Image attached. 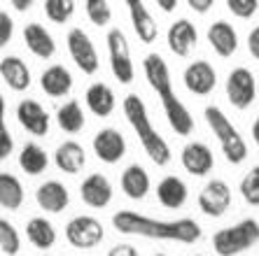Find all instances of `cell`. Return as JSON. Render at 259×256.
<instances>
[{"label":"cell","instance_id":"ac0fdd59","mask_svg":"<svg viewBox=\"0 0 259 256\" xmlns=\"http://www.w3.org/2000/svg\"><path fill=\"white\" fill-rule=\"evenodd\" d=\"M35 202L40 205V210L52 212V215H61L63 210L70 205V193L61 182L56 179H47L35 189Z\"/></svg>","mask_w":259,"mask_h":256},{"label":"cell","instance_id":"836d02e7","mask_svg":"<svg viewBox=\"0 0 259 256\" xmlns=\"http://www.w3.org/2000/svg\"><path fill=\"white\" fill-rule=\"evenodd\" d=\"M84 12L91 24L98 26V28H103V26H108L112 21V7H110L108 0H87Z\"/></svg>","mask_w":259,"mask_h":256},{"label":"cell","instance_id":"ba28073f","mask_svg":"<svg viewBox=\"0 0 259 256\" xmlns=\"http://www.w3.org/2000/svg\"><path fill=\"white\" fill-rule=\"evenodd\" d=\"M143 72H145V79L150 82L152 91L159 95V100L161 105L166 103L175 100L178 93L173 91V79H170V70H168V63L163 61L161 54L157 52H152L143 59Z\"/></svg>","mask_w":259,"mask_h":256},{"label":"cell","instance_id":"d6986e66","mask_svg":"<svg viewBox=\"0 0 259 256\" xmlns=\"http://www.w3.org/2000/svg\"><path fill=\"white\" fill-rule=\"evenodd\" d=\"M24 42H26V47H28L30 54L37 56V59L47 61L56 54V42H54V37H52V33H49L42 24H37V21L24 26Z\"/></svg>","mask_w":259,"mask_h":256},{"label":"cell","instance_id":"6da1fadb","mask_svg":"<svg viewBox=\"0 0 259 256\" xmlns=\"http://www.w3.org/2000/svg\"><path fill=\"white\" fill-rule=\"evenodd\" d=\"M112 226L124 235H140V238L150 240H173V242L192 244L201 240L203 231H201L199 221L189 219H173V221H161L152 219L147 215L133 212V210H119L112 215Z\"/></svg>","mask_w":259,"mask_h":256},{"label":"cell","instance_id":"9c48e42d","mask_svg":"<svg viewBox=\"0 0 259 256\" xmlns=\"http://www.w3.org/2000/svg\"><path fill=\"white\" fill-rule=\"evenodd\" d=\"M224 91H227V98L234 105L236 110H247L257 100V82H254V75L247 68H234V70L227 75V82H224Z\"/></svg>","mask_w":259,"mask_h":256},{"label":"cell","instance_id":"74e56055","mask_svg":"<svg viewBox=\"0 0 259 256\" xmlns=\"http://www.w3.org/2000/svg\"><path fill=\"white\" fill-rule=\"evenodd\" d=\"M247 52L254 61H259V26H254L250 30V35H247Z\"/></svg>","mask_w":259,"mask_h":256},{"label":"cell","instance_id":"cb8c5ba5","mask_svg":"<svg viewBox=\"0 0 259 256\" xmlns=\"http://www.w3.org/2000/svg\"><path fill=\"white\" fill-rule=\"evenodd\" d=\"M157 198L166 210H180L185 208V202L189 198V189L185 184V179L168 175L157 184Z\"/></svg>","mask_w":259,"mask_h":256},{"label":"cell","instance_id":"e575fe53","mask_svg":"<svg viewBox=\"0 0 259 256\" xmlns=\"http://www.w3.org/2000/svg\"><path fill=\"white\" fill-rule=\"evenodd\" d=\"M5 95L0 93V161H5V159H10L14 151V137L12 133H10V128H7L5 124Z\"/></svg>","mask_w":259,"mask_h":256},{"label":"cell","instance_id":"7bdbcfd3","mask_svg":"<svg viewBox=\"0 0 259 256\" xmlns=\"http://www.w3.org/2000/svg\"><path fill=\"white\" fill-rule=\"evenodd\" d=\"M252 140H254V144L259 147V117L254 119V124H252Z\"/></svg>","mask_w":259,"mask_h":256},{"label":"cell","instance_id":"b9f144b4","mask_svg":"<svg viewBox=\"0 0 259 256\" xmlns=\"http://www.w3.org/2000/svg\"><path fill=\"white\" fill-rule=\"evenodd\" d=\"M157 7H161L166 14H170L178 7V0H157Z\"/></svg>","mask_w":259,"mask_h":256},{"label":"cell","instance_id":"4316f807","mask_svg":"<svg viewBox=\"0 0 259 256\" xmlns=\"http://www.w3.org/2000/svg\"><path fill=\"white\" fill-rule=\"evenodd\" d=\"M26 238L37 249H52L56 244V228L45 217H33L26 224Z\"/></svg>","mask_w":259,"mask_h":256},{"label":"cell","instance_id":"44dd1931","mask_svg":"<svg viewBox=\"0 0 259 256\" xmlns=\"http://www.w3.org/2000/svg\"><path fill=\"white\" fill-rule=\"evenodd\" d=\"M126 7H128V17H131V26L136 30L140 42L145 44H152L157 40L159 35V28H157V21L152 19V14L147 12L143 0H126Z\"/></svg>","mask_w":259,"mask_h":256},{"label":"cell","instance_id":"9a60e30c","mask_svg":"<svg viewBox=\"0 0 259 256\" xmlns=\"http://www.w3.org/2000/svg\"><path fill=\"white\" fill-rule=\"evenodd\" d=\"M17 119H19V124H21V128L28 131L30 135L45 137L49 133V114L37 100L26 98V100L19 103L17 105Z\"/></svg>","mask_w":259,"mask_h":256},{"label":"cell","instance_id":"d4e9b609","mask_svg":"<svg viewBox=\"0 0 259 256\" xmlns=\"http://www.w3.org/2000/svg\"><path fill=\"white\" fill-rule=\"evenodd\" d=\"M40 89L49 95V98H63L72 91V75L66 66H49L47 70L40 75Z\"/></svg>","mask_w":259,"mask_h":256},{"label":"cell","instance_id":"603a6c76","mask_svg":"<svg viewBox=\"0 0 259 256\" xmlns=\"http://www.w3.org/2000/svg\"><path fill=\"white\" fill-rule=\"evenodd\" d=\"M84 100H87L89 112L94 114V117H101V119L110 117V114L115 112V108H117L115 91L110 89L108 84H103V82L91 84L89 89H87V93H84Z\"/></svg>","mask_w":259,"mask_h":256},{"label":"cell","instance_id":"ab89813d","mask_svg":"<svg viewBox=\"0 0 259 256\" xmlns=\"http://www.w3.org/2000/svg\"><path fill=\"white\" fill-rule=\"evenodd\" d=\"M187 7L199 14H205L212 7V0H187Z\"/></svg>","mask_w":259,"mask_h":256},{"label":"cell","instance_id":"e0dca14e","mask_svg":"<svg viewBox=\"0 0 259 256\" xmlns=\"http://www.w3.org/2000/svg\"><path fill=\"white\" fill-rule=\"evenodd\" d=\"M208 44L212 47L220 59H229V56L236 54V49H238V33L236 28L229 24V21H224V19H217L215 24L208 26Z\"/></svg>","mask_w":259,"mask_h":256},{"label":"cell","instance_id":"4fadbf2b","mask_svg":"<svg viewBox=\"0 0 259 256\" xmlns=\"http://www.w3.org/2000/svg\"><path fill=\"white\" fill-rule=\"evenodd\" d=\"M182 82H185V89L189 93L208 95L217 86V72L212 68V63H208V61H194L182 72Z\"/></svg>","mask_w":259,"mask_h":256},{"label":"cell","instance_id":"7c38bea8","mask_svg":"<svg viewBox=\"0 0 259 256\" xmlns=\"http://www.w3.org/2000/svg\"><path fill=\"white\" fill-rule=\"evenodd\" d=\"M166 44L175 56L187 59L199 44V30L189 19H175L166 30Z\"/></svg>","mask_w":259,"mask_h":256},{"label":"cell","instance_id":"8fae6325","mask_svg":"<svg viewBox=\"0 0 259 256\" xmlns=\"http://www.w3.org/2000/svg\"><path fill=\"white\" fill-rule=\"evenodd\" d=\"M199 208L203 215L212 217H222L227 210L231 208V189L224 179H210L208 184L201 189L199 193Z\"/></svg>","mask_w":259,"mask_h":256},{"label":"cell","instance_id":"2e32d148","mask_svg":"<svg viewBox=\"0 0 259 256\" xmlns=\"http://www.w3.org/2000/svg\"><path fill=\"white\" fill-rule=\"evenodd\" d=\"M79 198L84 205L94 210H103L108 208L110 200H112V184L110 179L101 173H94L79 184Z\"/></svg>","mask_w":259,"mask_h":256},{"label":"cell","instance_id":"f546056e","mask_svg":"<svg viewBox=\"0 0 259 256\" xmlns=\"http://www.w3.org/2000/svg\"><path fill=\"white\" fill-rule=\"evenodd\" d=\"M84 121H87L84 112H82V105L77 100H68L56 110V124H59V128L63 133L75 135V133H79L84 128Z\"/></svg>","mask_w":259,"mask_h":256},{"label":"cell","instance_id":"8d00e7d4","mask_svg":"<svg viewBox=\"0 0 259 256\" xmlns=\"http://www.w3.org/2000/svg\"><path fill=\"white\" fill-rule=\"evenodd\" d=\"M12 35H14V21H12V17L0 10V49L10 44Z\"/></svg>","mask_w":259,"mask_h":256},{"label":"cell","instance_id":"7402d4cb","mask_svg":"<svg viewBox=\"0 0 259 256\" xmlns=\"http://www.w3.org/2000/svg\"><path fill=\"white\" fill-rule=\"evenodd\" d=\"M0 77L12 91H26L30 89V70L21 56H5L0 59Z\"/></svg>","mask_w":259,"mask_h":256},{"label":"cell","instance_id":"f1b7e54d","mask_svg":"<svg viewBox=\"0 0 259 256\" xmlns=\"http://www.w3.org/2000/svg\"><path fill=\"white\" fill-rule=\"evenodd\" d=\"M24 184L12 173H0V208L19 210L24 205Z\"/></svg>","mask_w":259,"mask_h":256},{"label":"cell","instance_id":"3957f363","mask_svg":"<svg viewBox=\"0 0 259 256\" xmlns=\"http://www.w3.org/2000/svg\"><path fill=\"white\" fill-rule=\"evenodd\" d=\"M203 119L208 124V128L212 131V135L217 137L220 149H222L224 159L231 163V166H241L247 159V144L243 140L241 131L231 124V119L217 105H208L203 110Z\"/></svg>","mask_w":259,"mask_h":256},{"label":"cell","instance_id":"8992f818","mask_svg":"<svg viewBox=\"0 0 259 256\" xmlns=\"http://www.w3.org/2000/svg\"><path fill=\"white\" fill-rule=\"evenodd\" d=\"M105 238V228L103 224L91 215L72 217L66 224V240L75 249H94Z\"/></svg>","mask_w":259,"mask_h":256},{"label":"cell","instance_id":"52a82bcc","mask_svg":"<svg viewBox=\"0 0 259 256\" xmlns=\"http://www.w3.org/2000/svg\"><path fill=\"white\" fill-rule=\"evenodd\" d=\"M68 54H70L72 63L84 72V75H96L101 68V59L94 47V40L87 35V30L82 28H70L66 35Z\"/></svg>","mask_w":259,"mask_h":256},{"label":"cell","instance_id":"ffe728a7","mask_svg":"<svg viewBox=\"0 0 259 256\" xmlns=\"http://www.w3.org/2000/svg\"><path fill=\"white\" fill-rule=\"evenodd\" d=\"M54 163L59 168L61 173L66 175H77L84 170L87 166V151L84 147L75 140H66V142H61L54 151Z\"/></svg>","mask_w":259,"mask_h":256},{"label":"cell","instance_id":"5bb4252c","mask_svg":"<svg viewBox=\"0 0 259 256\" xmlns=\"http://www.w3.org/2000/svg\"><path fill=\"white\" fill-rule=\"evenodd\" d=\"M180 163L189 175H194V177H205V175H210L212 168H215L212 151L205 142H187L185 144L180 151Z\"/></svg>","mask_w":259,"mask_h":256},{"label":"cell","instance_id":"f35d334b","mask_svg":"<svg viewBox=\"0 0 259 256\" xmlns=\"http://www.w3.org/2000/svg\"><path fill=\"white\" fill-rule=\"evenodd\" d=\"M108 256H140V254H138V249H136L133 244L119 242V244H115V247L108 251Z\"/></svg>","mask_w":259,"mask_h":256},{"label":"cell","instance_id":"277c9868","mask_svg":"<svg viewBox=\"0 0 259 256\" xmlns=\"http://www.w3.org/2000/svg\"><path fill=\"white\" fill-rule=\"evenodd\" d=\"M259 242V221L243 219L234 226L220 228L212 235V249L217 256H238L243 251L252 249Z\"/></svg>","mask_w":259,"mask_h":256},{"label":"cell","instance_id":"4dcf8cb0","mask_svg":"<svg viewBox=\"0 0 259 256\" xmlns=\"http://www.w3.org/2000/svg\"><path fill=\"white\" fill-rule=\"evenodd\" d=\"M0 249L7 256H17L21 251V235L12 221L0 219Z\"/></svg>","mask_w":259,"mask_h":256},{"label":"cell","instance_id":"5b68a950","mask_svg":"<svg viewBox=\"0 0 259 256\" xmlns=\"http://www.w3.org/2000/svg\"><path fill=\"white\" fill-rule=\"evenodd\" d=\"M105 44H108V56H110V70L115 75L119 84H131L136 77V68H133L131 59V47H128V37L121 28H110L105 35Z\"/></svg>","mask_w":259,"mask_h":256},{"label":"cell","instance_id":"30bf717a","mask_svg":"<svg viewBox=\"0 0 259 256\" xmlns=\"http://www.w3.org/2000/svg\"><path fill=\"white\" fill-rule=\"evenodd\" d=\"M91 147H94V154H96L98 161L115 166L126 154V137L117 128H101L91 140Z\"/></svg>","mask_w":259,"mask_h":256},{"label":"cell","instance_id":"7a4b0ae2","mask_svg":"<svg viewBox=\"0 0 259 256\" xmlns=\"http://www.w3.org/2000/svg\"><path fill=\"white\" fill-rule=\"evenodd\" d=\"M121 108H124L126 121L131 124L133 133L138 137V142L143 144L145 154L152 159V163H157L159 168L168 166L170 159H173V151H170L168 142L161 137V133L154 128L143 98H140L138 93H128L126 98H124V105H121Z\"/></svg>","mask_w":259,"mask_h":256},{"label":"cell","instance_id":"83f0119b","mask_svg":"<svg viewBox=\"0 0 259 256\" xmlns=\"http://www.w3.org/2000/svg\"><path fill=\"white\" fill-rule=\"evenodd\" d=\"M49 166V156L37 142H26L19 151V168L26 175H42Z\"/></svg>","mask_w":259,"mask_h":256},{"label":"cell","instance_id":"60d3db41","mask_svg":"<svg viewBox=\"0 0 259 256\" xmlns=\"http://www.w3.org/2000/svg\"><path fill=\"white\" fill-rule=\"evenodd\" d=\"M10 5H12L17 12H28L30 7H33V0H12Z\"/></svg>","mask_w":259,"mask_h":256},{"label":"cell","instance_id":"1f68e13d","mask_svg":"<svg viewBox=\"0 0 259 256\" xmlns=\"http://www.w3.org/2000/svg\"><path fill=\"white\" fill-rule=\"evenodd\" d=\"M45 14H47L49 21L54 24H66L68 19L75 14V0H45L42 3Z\"/></svg>","mask_w":259,"mask_h":256},{"label":"cell","instance_id":"d6a6232c","mask_svg":"<svg viewBox=\"0 0 259 256\" xmlns=\"http://www.w3.org/2000/svg\"><path fill=\"white\" fill-rule=\"evenodd\" d=\"M238 191H241L243 200H245L247 205L259 208V166L247 170L245 177H243L241 184H238Z\"/></svg>","mask_w":259,"mask_h":256},{"label":"cell","instance_id":"484cf974","mask_svg":"<svg viewBox=\"0 0 259 256\" xmlns=\"http://www.w3.org/2000/svg\"><path fill=\"white\" fill-rule=\"evenodd\" d=\"M119 184H121V191H124L131 200H143V198L150 193V186H152L150 173H147L140 163H131V166L121 173Z\"/></svg>","mask_w":259,"mask_h":256},{"label":"cell","instance_id":"d590c367","mask_svg":"<svg viewBox=\"0 0 259 256\" xmlns=\"http://www.w3.org/2000/svg\"><path fill=\"white\" fill-rule=\"evenodd\" d=\"M224 5H227V10H229L234 17L250 19V17H254V14H257L259 0H227Z\"/></svg>","mask_w":259,"mask_h":256},{"label":"cell","instance_id":"ee69618b","mask_svg":"<svg viewBox=\"0 0 259 256\" xmlns=\"http://www.w3.org/2000/svg\"><path fill=\"white\" fill-rule=\"evenodd\" d=\"M154 256H168V254H154Z\"/></svg>","mask_w":259,"mask_h":256}]
</instances>
